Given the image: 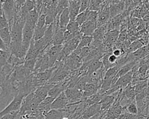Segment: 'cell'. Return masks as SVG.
Returning a JSON list of instances; mask_svg holds the SVG:
<instances>
[{
  "instance_id": "cell-1",
  "label": "cell",
  "mask_w": 149,
  "mask_h": 119,
  "mask_svg": "<svg viewBox=\"0 0 149 119\" xmlns=\"http://www.w3.org/2000/svg\"><path fill=\"white\" fill-rule=\"evenodd\" d=\"M40 103L36 99L34 92L30 93L26 95L23 100L22 106L19 111L20 115L25 114L34 115V113Z\"/></svg>"
},
{
  "instance_id": "cell-2",
  "label": "cell",
  "mask_w": 149,
  "mask_h": 119,
  "mask_svg": "<svg viewBox=\"0 0 149 119\" xmlns=\"http://www.w3.org/2000/svg\"><path fill=\"white\" fill-rule=\"evenodd\" d=\"M26 95L23 92H19L14 99L0 113V117L13 111H20L23 100Z\"/></svg>"
},
{
  "instance_id": "cell-3",
  "label": "cell",
  "mask_w": 149,
  "mask_h": 119,
  "mask_svg": "<svg viewBox=\"0 0 149 119\" xmlns=\"http://www.w3.org/2000/svg\"><path fill=\"white\" fill-rule=\"evenodd\" d=\"M1 10L4 13L6 19L9 22L10 26L13 20L16 13L15 0H1Z\"/></svg>"
},
{
  "instance_id": "cell-4",
  "label": "cell",
  "mask_w": 149,
  "mask_h": 119,
  "mask_svg": "<svg viewBox=\"0 0 149 119\" xmlns=\"http://www.w3.org/2000/svg\"><path fill=\"white\" fill-rule=\"evenodd\" d=\"M63 62L65 67L72 72L79 70L83 64V60L74 52L68 56Z\"/></svg>"
},
{
  "instance_id": "cell-5",
  "label": "cell",
  "mask_w": 149,
  "mask_h": 119,
  "mask_svg": "<svg viewBox=\"0 0 149 119\" xmlns=\"http://www.w3.org/2000/svg\"><path fill=\"white\" fill-rule=\"evenodd\" d=\"M65 93L70 104H76L83 102V91L76 88H68L65 91Z\"/></svg>"
},
{
  "instance_id": "cell-6",
  "label": "cell",
  "mask_w": 149,
  "mask_h": 119,
  "mask_svg": "<svg viewBox=\"0 0 149 119\" xmlns=\"http://www.w3.org/2000/svg\"><path fill=\"white\" fill-rule=\"evenodd\" d=\"M119 34L120 30L118 29H113L105 34L104 38L103 44L107 51L113 48L118 39Z\"/></svg>"
},
{
  "instance_id": "cell-7",
  "label": "cell",
  "mask_w": 149,
  "mask_h": 119,
  "mask_svg": "<svg viewBox=\"0 0 149 119\" xmlns=\"http://www.w3.org/2000/svg\"><path fill=\"white\" fill-rule=\"evenodd\" d=\"M111 20L109 4L103 3L101 8L98 10V16L97 21V28L107 24Z\"/></svg>"
},
{
  "instance_id": "cell-8",
  "label": "cell",
  "mask_w": 149,
  "mask_h": 119,
  "mask_svg": "<svg viewBox=\"0 0 149 119\" xmlns=\"http://www.w3.org/2000/svg\"><path fill=\"white\" fill-rule=\"evenodd\" d=\"M54 71V68H50L44 71L33 73L37 85L38 87L47 83L51 78Z\"/></svg>"
},
{
  "instance_id": "cell-9",
  "label": "cell",
  "mask_w": 149,
  "mask_h": 119,
  "mask_svg": "<svg viewBox=\"0 0 149 119\" xmlns=\"http://www.w3.org/2000/svg\"><path fill=\"white\" fill-rule=\"evenodd\" d=\"M36 27L30 23L26 21L23 30V41L22 44L29 47L31 42L34 39V33Z\"/></svg>"
},
{
  "instance_id": "cell-10",
  "label": "cell",
  "mask_w": 149,
  "mask_h": 119,
  "mask_svg": "<svg viewBox=\"0 0 149 119\" xmlns=\"http://www.w3.org/2000/svg\"><path fill=\"white\" fill-rule=\"evenodd\" d=\"M69 77H68L65 80L55 84L53 86V87L50 89L48 93V96L56 98L61 93L64 92L68 87V84L69 81Z\"/></svg>"
},
{
  "instance_id": "cell-11",
  "label": "cell",
  "mask_w": 149,
  "mask_h": 119,
  "mask_svg": "<svg viewBox=\"0 0 149 119\" xmlns=\"http://www.w3.org/2000/svg\"><path fill=\"white\" fill-rule=\"evenodd\" d=\"M54 85V84L47 82L45 84L38 87L36 89V91H34V95L40 103H41L48 96L49 91Z\"/></svg>"
},
{
  "instance_id": "cell-12",
  "label": "cell",
  "mask_w": 149,
  "mask_h": 119,
  "mask_svg": "<svg viewBox=\"0 0 149 119\" xmlns=\"http://www.w3.org/2000/svg\"><path fill=\"white\" fill-rule=\"evenodd\" d=\"M69 104L70 102L64 91L55 99L51 104V109H64Z\"/></svg>"
},
{
  "instance_id": "cell-13",
  "label": "cell",
  "mask_w": 149,
  "mask_h": 119,
  "mask_svg": "<svg viewBox=\"0 0 149 119\" xmlns=\"http://www.w3.org/2000/svg\"><path fill=\"white\" fill-rule=\"evenodd\" d=\"M63 48V45H52L48 51V56L49 60L50 68L54 66L56 63L60 53Z\"/></svg>"
},
{
  "instance_id": "cell-14",
  "label": "cell",
  "mask_w": 149,
  "mask_h": 119,
  "mask_svg": "<svg viewBox=\"0 0 149 119\" xmlns=\"http://www.w3.org/2000/svg\"><path fill=\"white\" fill-rule=\"evenodd\" d=\"M97 28V22L87 20L80 26V33L83 36H93Z\"/></svg>"
},
{
  "instance_id": "cell-15",
  "label": "cell",
  "mask_w": 149,
  "mask_h": 119,
  "mask_svg": "<svg viewBox=\"0 0 149 119\" xmlns=\"http://www.w3.org/2000/svg\"><path fill=\"white\" fill-rule=\"evenodd\" d=\"M101 110V105L100 103H97L88 106L83 111L81 118L82 119H90Z\"/></svg>"
},
{
  "instance_id": "cell-16",
  "label": "cell",
  "mask_w": 149,
  "mask_h": 119,
  "mask_svg": "<svg viewBox=\"0 0 149 119\" xmlns=\"http://www.w3.org/2000/svg\"><path fill=\"white\" fill-rule=\"evenodd\" d=\"M137 63V61H131L130 62L127 63L126 64L122 66V67H120L117 75H116V77L112 80V85H113L117 81L119 77L125 75L126 74H127L129 72H130V71H132Z\"/></svg>"
},
{
  "instance_id": "cell-17",
  "label": "cell",
  "mask_w": 149,
  "mask_h": 119,
  "mask_svg": "<svg viewBox=\"0 0 149 119\" xmlns=\"http://www.w3.org/2000/svg\"><path fill=\"white\" fill-rule=\"evenodd\" d=\"M125 10V4L123 0L118 3L109 4L111 19L122 13Z\"/></svg>"
},
{
  "instance_id": "cell-18",
  "label": "cell",
  "mask_w": 149,
  "mask_h": 119,
  "mask_svg": "<svg viewBox=\"0 0 149 119\" xmlns=\"http://www.w3.org/2000/svg\"><path fill=\"white\" fill-rule=\"evenodd\" d=\"M129 53L133 60L138 62L149 55V44L144 45L135 52Z\"/></svg>"
},
{
  "instance_id": "cell-19",
  "label": "cell",
  "mask_w": 149,
  "mask_h": 119,
  "mask_svg": "<svg viewBox=\"0 0 149 119\" xmlns=\"http://www.w3.org/2000/svg\"><path fill=\"white\" fill-rule=\"evenodd\" d=\"M103 67L104 66L101 59L94 60L88 64L84 74H86L87 75H91L94 73H95L98 70H101Z\"/></svg>"
},
{
  "instance_id": "cell-20",
  "label": "cell",
  "mask_w": 149,
  "mask_h": 119,
  "mask_svg": "<svg viewBox=\"0 0 149 119\" xmlns=\"http://www.w3.org/2000/svg\"><path fill=\"white\" fill-rule=\"evenodd\" d=\"M80 2L75 1L74 0H69V10L70 12V21L75 20L77 15L80 13Z\"/></svg>"
},
{
  "instance_id": "cell-21",
  "label": "cell",
  "mask_w": 149,
  "mask_h": 119,
  "mask_svg": "<svg viewBox=\"0 0 149 119\" xmlns=\"http://www.w3.org/2000/svg\"><path fill=\"white\" fill-rule=\"evenodd\" d=\"M100 86L93 82H87L83 91V99L98 93Z\"/></svg>"
},
{
  "instance_id": "cell-22",
  "label": "cell",
  "mask_w": 149,
  "mask_h": 119,
  "mask_svg": "<svg viewBox=\"0 0 149 119\" xmlns=\"http://www.w3.org/2000/svg\"><path fill=\"white\" fill-rule=\"evenodd\" d=\"M64 109H51L45 115L44 119H62L66 116Z\"/></svg>"
},
{
  "instance_id": "cell-23",
  "label": "cell",
  "mask_w": 149,
  "mask_h": 119,
  "mask_svg": "<svg viewBox=\"0 0 149 119\" xmlns=\"http://www.w3.org/2000/svg\"><path fill=\"white\" fill-rule=\"evenodd\" d=\"M105 95L101 100L100 101V103L101 105V111H104L107 110V109L110 108L111 106L113 104L115 100L116 95Z\"/></svg>"
},
{
  "instance_id": "cell-24",
  "label": "cell",
  "mask_w": 149,
  "mask_h": 119,
  "mask_svg": "<svg viewBox=\"0 0 149 119\" xmlns=\"http://www.w3.org/2000/svg\"><path fill=\"white\" fill-rule=\"evenodd\" d=\"M70 21V12L69 8H66L64 9L61 13L59 15V25L60 28H66V26Z\"/></svg>"
},
{
  "instance_id": "cell-25",
  "label": "cell",
  "mask_w": 149,
  "mask_h": 119,
  "mask_svg": "<svg viewBox=\"0 0 149 119\" xmlns=\"http://www.w3.org/2000/svg\"><path fill=\"white\" fill-rule=\"evenodd\" d=\"M66 31V28H59L58 29L54 35V38L52 39V45H63L64 42V35L65 32Z\"/></svg>"
},
{
  "instance_id": "cell-26",
  "label": "cell",
  "mask_w": 149,
  "mask_h": 119,
  "mask_svg": "<svg viewBox=\"0 0 149 119\" xmlns=\"http://www.w3.org/2000/svg\"><path fill=\"white\" fill-rule=\"evenodd\" d=\"M1 40L5 43L10 45L11 43V30L10 27L0 28Z\"/></svg>"
},
{
  "instance_id": "cell-27",
  "label": "cell",
  "mask_w": 149,
  "mask_h": 119,
  "mask_svg": "<svg viewBox=\"0 0 149 119\" xmlns=\"http://www.w3.org/2000/svg\"><path fill=\"white\" fill-rule=\"evenodd\" d=\"M123 92L125 96L127 99L132 100V101L135 100L136 92H135L134 85H133L130 83L123 90Z\"/></svg>"
},
{
  "instance_id": "cell-28",
  "label": "cell",
  "mask_w": 149,
  "mask_h": 119,
  "mask_svg": "<svg viewBox=\"0 0 149 119\" xmlns=\"http://www.w3.org/2000/svg\"><path fill=\"white\" fill-rule=\"evenodd\" d=\"M39 15H40V13L35 8L33 10H32L28 13L26 19V21L30 23L33 26L36 27V24L38 19Z\"/></svg>"
},
{
  "instance_id": "cell-29",
  "label": "cell",
  "mask_w": 149,
  "mask_h": 119,
  "mask_svg": "<svg viewBox=\"0 0 149 119\" xmlns=\"http://www.w3.org/2000/svg\"><path fill=\"white\" fill-rule=\"evenodd\" d=\"M94 49L93 46L91 45L90 46L87 47H84L82 48H77L73 52L76 54L77 55L79 56V57L83 59L87 57L92 51H93Z\"/></svg>"
},
{
  "instance_id": "cell-30",
  "label": "cell",
  "mask_w": 149,
  "mask_h": 119,
  "mask_svg": "<svg viewBox=\"0 0 149 119\" xmlns=\"http://www.w3.org/2000/svg\"><path fill=\"white\" fill-rule=\"evenodd\" d=\"M36 59H30L24 60L23 65L29 75L32 74L34 73L36 63Z\"/></svg>"
},
{
  "instance_id": "cell-31",
  "label": "cell",
  "mask_w": 149,
  "mask_h": 119,
  "mask_svg": "<svg viewBox=\"0 0 149 119\" xmlns=\"http://www.w3.org/2000/svg\"><path fill=\"white\" fill-rule=\"evenodd\" d=\"M119 68H120V67H119L118 65H115V66L108 68L105 71V73L104 75L103 79H106V78L113 79L117 75Z\"/></svg>"
},
{
  "instance_id": "cell-32",
  "label": "cell",
  "mask_w": 149,
  "mask_h": 119,
  "mask_svg": "<svg viewBox=\"0 0 149 119\" xmlns=\"http://www.w3.org/2000/svg\"><path fill=\"white\" fill-rule=\"evenodd\" d=\"M80 27L79 24L76 20H73L69 23L66 27V30L71 33L77 34L80 32Z\"/></svg>"
},
{
  "instance_id": "cell-33",
  "label": "cell",
  "mask_w": 149,
  "mask_h": 119,
  "mask_svg": "<svg viewBox=\"0 0 149 119\" xmlns=\"http://www.w3.org/2000/svg\"><path fill=\"white\" fill-rule=\"evenodd\" d=\"M11 55L12 53L10 52H6L2 50L0 51V64L1 68L8 64Z\"/></svg>"
},
{
  "instance_id": "cell-34",
  "label": "cell",
  "mask_w": 149,
  "mask_h": 119,
  "mask_svg": "<svg viewBox=\"0 0 149 119\" xmlns=\"http://www.w3.org/2000/svg\"><path fill=\"white\" fill-rule=\"evenodd\" d=\"M93 41V36H83L79 45L77 48H82L84 47L90 46Z\"/></svg>"
},
{
  "instance_id": "cell-35",
  "label": "cell",
  "mask_w": 149,
  "mask_h": 119,
  "mask_svg": "<svg viewBox=\"0 0 149 119\" xmlns=\"http://www.w3.org/2000/svg\"><path fill=\"white\" fill-rule=\"evenodd\" d=\"M143 46H144L143 43L140 41V39H137L133 41L130 44V45H129V46L127 48V53L134 52L136 51H137V49H139V48H140L141 47H142Z\"/></svg>"
},
{
  "instance_id": "cell-36",
  "label": "cell",
  "mask_w": 149,
  "mask_h": 119,
  "mask_svg": "<svg viewBox=\"0 0 149 119\" xmlns=\"http://www.w3.org/2000/svg\"><path fill=\"white\" fill-rule=\"evenodd\" d=\"M47 27H48L47 26H45L44 27H42V28L36 27L34 30V41L39 40L41 39L42 37H44Z\"/></svg>"
},
{
  "instance_id": "cell-37",
  "label": "cell",
  "mask_w": 149,
  "mask_h": 119,
  "mask_svg": "<svg viewBox=\"0 0 149 119\" xmlns=\"http://www.w3.org/2000/svg\"><path fill=\"white\" fill-rule=\"evenodd\" d=\"M90 11L89 8L82 12H80L77 16L76 17L75 20L79 24L80 26L83 24L86 21H87V18H88V12Z\"/></svg>"
},
{
  "instance_id": "cell-38",
  "label": "cell",
  "mask_w": 149,
  "mask_h": 119,
  "mask_svg": "<svg viewBox=\"0 0 149 119\" xmlns=\"http://www.w3.org/2000/svg\"><path fill=\"white\" fill-rule=\"evenodd\" d=\"M127 112L132 115H137L139 114V110L136 103V100L129 103L127 107L124 109Z\"/></svg>"
},
{
  "instance_id": "cell-39",
  "label": "cell",
  "mask_w": 149,
  "mask_h": 119,
  "mask_svg": "<svg viewBox=\"0 0 149 119\" xmlns=\"http://www.w3.org/2000/svg\"><path fill=\"white\" fill-rule=\"evenodd\" d=\"M69 0H59L58 6L56 7V10L58 14H61L64 9L69 8Z\"/></svg>"
},
{
  "instance_id": "cell-40",
  "label": "cell",
  "mask_w": 149,
  "mask_h": 119,
  "mask_svg": "<svg viewBox=\"0 0 149 119\" xmlns=\"http://www.w3.org/2000/svg\"><path fill=\"white\" fill-rule=\"evenodd\" d=\"M5 27H10V24L8 19H6L4 13L1 10V18H0V28H3Z\"/></svg>"
},
{
  "instance_id": "cell-41",
  "label": "cell",
  "mask_w": 149,
  "mask_h": 119,
  "mask_svg": "<svg viewBox=\"0 0 149 119\" xmlns=\"http://www.w3.org/2000/svg\"><path fill=\"white\" fill-rule=\"evenodd\" d=\"M46 26V15L45 14H40L37 24L36 27L42 28Z\"/></svg>"
},
{
  "instance_id": "cell-42",
  "label": "cell",
  "mask_w": 149,
  "mask_h": 119,
  "mask_svg": "<svg viewBox=\"0 0 149 119\" xmlns=\"http://www.w3.org/2000/svg\"><path fill=\"white\" fill-rule=\"evenodd\" d=\"M20 116L19 111L9 113L1 117L0 119H17Z\"/></svg>"
},
{
  "instance_id": "cell-43",
  "label": "cell",
  "mask_w": 149,
  "mask_h": 119,
  "mask_svg": "<svg viewBox=\"0 0 149 119\" xmlns=\"http://www.w3.org/2000/svg\"><path fill=\"white\" fill-rule=\"evenodd\" d=\"M98 11L90 10L87 20H91V21L97 22V19H98Z\"/></svg>"
},
{
  "instance_id": "cell-44",
  "label": "cell",
  "mask_w": 149,
  "mask_h": 119,
  "mask_svg": "<svg viewBox=\"0 0 149 119\" xmlns=\"http://www.w3.org/2000/svg\"><path fill=\"white\" fill-rule=\"evenodd\" d=\"M90 0H81L80 3V13L88 9L90 7Z\"/></svg>"
},
{
  "instance_id": "cell-45",
  "label": "cell",
  "mask_w": 149,
  "mask_h": 119,
  "mask_svg": "<svg viewBox=\"0 0 149 119\" xmlns=\"http://www.w3.org/2000/svg\"><path fill=\"white\" fill-rule=\"evenodd\" d=\"M80 33V32H79ZM79 33H77V34H73V33H71L69 31H67L66 30L65 32V35H64V42L63 44L68 42L69 41H70V39H73L76 35H77Z\"/></svg>"
},
{
  "instance_id": "cell-46",
  "label": "cell",
  "mask_w": 149,
  "mask_h": 119,
  "mask_svg": "<svg viewBox=\"0 0 149 119\" xmlns=\"http://www.w3.org/2000/svg\"><path fill=\"white\" fill-rule=\"evenodd\" d=\"M26 0H15V3H16V10H19L20 8L24 5Z\"/></svg>"
},
{
  "instance_id": "cell-47",
  "label": "cell",
  "mask_w": 149,
  "mask_h": 119,
  "mask_svg": "<svg viewBox=\"0 0 149 119\" xmlns=\"http://www.w3.org/2000/svg\"><path fill=\"white\" fill-rule=\"evenodd\" d=\"M52 0H43V6L45 8H48L51 3Z\"/></svg>"
},
{
  "instance_id": "cell-48",
  "label": "cell",
  "mask_w": 149,
  "mask_h": 119,
  "mask_svg": "<svg viewBox=\"0 0 149 119\" xmlns=\"http://www.w3.org/2000/svg\"><path fill=\"white\" fill-rule=\"evenodd\" d=\"M147 96H149V85H148L147 89Z\"/></svg>"
},
{
  "instance_id": "cell-49",
  "label": "cell",
  "mask_w": 149,
  "mask_h": 119,
  "mask_svg": "<svg viewBox=\"0 0 149 119\" xmlns=\"http://www.w3.org/2000/svg\"><path fill=\"white\" fill-rule=\"evenodd\" d=\"M143 2H148L149 1V0H142Z\"/></svg>"
},
{
  "instance_id": "cell-50",
  "label": "cell",
  "mask_w": 149,
  "mask_h": 119,
  "mask_svg": "<svg viewBox=\"0 0 149 119\" xmlns=\"http://www.w3.org/2000/svg\"><path fill=\"white\" fill-rule=\"evenodd\" d=\"M74 1H77V2H80V1H81V0H74Z\"/></svg>"
},
{
  "instance_id": "cell-51",
  "label": "cell",
  "mask_w": 149,
  "mask_h": 119,
  "mask_svg": "<svg viewBox=\"0 0 149 119\" xmlns=\"http://www.w3.org/2000/svg\"><path fill=\"white\" fill-rule=\"evenodd\" d=\"M32 1H33L34 2V3H35V2H36V0H32Z\"/></svg>"
}]
</instances>
